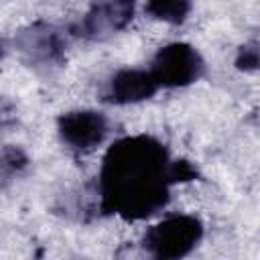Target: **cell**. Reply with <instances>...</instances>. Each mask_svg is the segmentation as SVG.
<instances>
[{"instance_id": "6da1fadb", "label": "cell", "mask_w": 260, "mask_h": 260, "mask_svg": "<svg viewBox=\"0 0 260 260\" xmlns=\"http://www.w3.org/2000/svg\"><path fill=\"white\" fill-rule=\"evenodd\" d=\"M171 160L150 136H128L110 146L100 173L102 209L124 219H144L169 201Z\"/></svg>"}, {"instance_id": "7a4b0ae2", "label": "cell", "mask_w": 260, "mask_h": 260, "mask_svg": "<svg viewBox=\"0 0 260 260\" xmlns=\"http://www.w3.org/2000/svg\"><path fill=\"white\" fill-rule=\"evenodd\" d=\"M203 236V225L193 215H171L144 234V250L160 260H175L187 256Z\"/></svg>"}, {"instance_id": "3957f363", "label": "cell", "mask_w": 260, "mask_h": 260, "mask_svg": "<svg viewBox=\"0 0 260 260\" xmlns=\"http://www.w3.org/2000/svg\"><path fill=\"white\" fill-rule=\"evenodd\" d=\"M203 59L195 47L187 43H171L154 55L150 73L158 87H185L203 75Z\"/></svg>"}, {"instance_id": "277c9868", "label": "cell", "mask_w": 260, "mask_h": 260, "mask_svg": "<svg viewBox=\"0 0 260 260\" xmlns=\"http://www.w3.org/2000/svg\"><path fill=\"white\" fill-rule=\"evenodd\" d=\"M57 126H59L61 138L69 146L79 148V150H89L102 144L110 130L106 116L93 110L67 112L59 118Z\"/></svg>"}, {"instance_id": "5b68a950", "label": "cell", "mask_w": 260, "mask_h": 260, "mask_svg": "<svg viewBox=\"0 0 260 260\" xmlns=\"http://www.w3.org/2000/svg\"><path fill=\"white\" fill-rule=\"evenodd\" d=\"M134 14V2L128 0H110L95 4L83 20L75 26V35L85 39H102L110 32L124 28Z\"/></svg>"}, {"instance_id": "8992f818", "label": "cell", "mask_w": 260, "mask_h": 260, "mask_svg": "<svg viewBox=\"0 0 260 260\" xmlns=\"http://www.w3.org/2000/svg\"><path fill=\"white\" fill-rule=\"evenodd\" d=\"M156 89H158V83L150 71L122 69L110 79L106 100L112 104H136L152 98Z\"/></svg>"}, {"instance_id": "52a82bcc", "label": "cell", "mask_w": 260, "mask_h": 260, "mask_svg": "<svg viewBox=\"0 0 260 260\" xmlns=\"http://www.w3.org/2000/svg\"><path fill=\"white\" fill-rule=\"evenodd\" d=\"M22 53L35 63H59L63 59V41L53 26L35 24L18 39Z\"/></svg>"}, {"instance_id": "ba28073f", "label": "cell", "mask_w": 260, "mask_h": 260, "mask_svg": "<svg viewBox=\"0 0 260 260\" xmlns=\"http://www.w3.org/2000/svg\"><path fill=\"white\" fill-rule=\"evenodd\" d=\"M146 12L158 20L179 24L191 12V0H146Z\"/></svg>"}, {"instance_id": "9c48e42d", "label": "cell", "mask_w": 260, "mask_h": 260, "mask_svg": "<svg viewBox=\"0 0 260 260\" xmlns=\"http://www.w3.org/2000/svg\"><path fill=\"white\" fill-rule=\"evenodd\" d=\"M28 165L26 154L16 146H6L0 152V189L10 181V177L18 175Z\"/></svg>"}, {"instance_id": "30bf717a", "label": "cell", "mask_w": 260, "mask_h": 260, "mask_svg": "<svg viewBox=\"0 0 260 260\" xmlns=\"http://www.w3.org/2000/svg\"><path fill=\"white\" fill-rule=\"evenodd\" d=\"M169 175H171V183H185V181H193L197 177V169L185 158L171 160Z\"/></svg>"}, {"instance_id": "8fae6325", "label": "cell", "mask_w": 260, "mask_h": 260, "mask_svg": "<svg viewBox=\"0 0 260 260\" xmlns=\"http://www.w3.org/2000/svg\"><path fill=\"white\" fill-rule=\"evenodd\" d=\"M236 65H238V69L254 71V69L258 67V45H256V43L244 45V47L240 49V53H238Z\"/></svg>"}, {"instance_id": "7c38bea8", "label": "cell", "mask_w": 260, "mask_h": 260, "mask_svg": "<svg viewBox=\"0 0 260 260\" xmlns=\"http://www.w3.org/2000/svg\"><path fill=\"white\" fill-rule=\"evenodd\" d=\"M2 53H4V43H2V39H0V57H2Z\"/></svg>"}, {"instance_id": "4fadbf2b", "label": "cell", "mask_w": 260, "mask_h": 260, "mask_svg": "<svg viewBox=\"0 0 260 260\" xmlns=\"http://www.w3.org/2000/svg\"><path fill=\"white\" fill-rule=\"evenodd\" d=\"M128 2H136V0H128Z\"/></svg>"}]
</instances>
